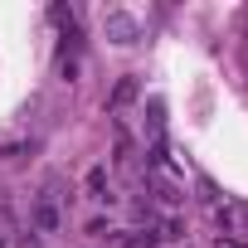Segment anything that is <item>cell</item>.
I'll list each match as a JSON object with an SVG mask.
<instances>
[{
    "mask_svg": "<svg viewBox=\"0 0 248 248\" xmlns=\"http://www.w3.org/2000/svg\"><path fill=\"white\" fill-rule=\"evenodd\" d=\"M63 175H49L39 185V195L30 200V229L34 233H59L63 229Z\"/></svg>",
    "mask_w": 248,
    "mask_h": 248,
    "instance_id": "obj_1",
    "label": "cell"
},
{
    "mask_svg": "<svg viewBox=\"0 0 248 248\" xmlns=\"http://www.w3.org/2000/svg\"><path fill=\"white\" fill-rule=\"evenodd\" d=\"M146 185L156 190V200H161V204H185V185H180L175 175H166V170H151V175H146Z\"/></svg>",
    "mask_w": 248,
    "mask_h": 248,
    "instance_id": "obj_2",
    "label": "cell"
},
{
    "mask_svg": "<svg viewBox=\"0 0 248 248\" xmlns=\"http://www.w3.org/2000/svg\"><path fill=\"white\" fill-rule=\"evenodd\" d=\"M137 93H141L137 73H127V78H117V88H112V97H107V112H127V107L137 102Z\"/></svg>",
    "mask_w": 248,
    "mask_h": 248,
    "instance_id": "obj_3",
    "label": "cell"
},
{
    "mask_svg": "<svg viewBox=\"0 0 248 248\" xmlns=\"http://www.w3.org/2000/svg\"><path fill=\"white\" fill-rule=\"evenodd\" d=\"M83 195H88V200H97V204H102V200H112V195H107V166H93V170L83 175Z\"/></svg>",
    "mask_w": 248,
    "mask_h": 248,
    "instance_id": "obj_4",
    "label": "cell"
},
{
    "mask_svg": "<svg viewBox=\"0 0 248 248\" xmlns=\"http://www.w3.org/2000/svg\"><path fill=\"white\" fill-rule=\"evenodd\" d=\"M107 34H117V44H132L137 39V20L132 15H107Z\"/></svg>",
    "mask_w": 248,
    "mask_h": 248,
    "instance_id": "obj_5",
    "label": "cell"
},
{
    "mask_svg": "<svg viewBox=\"0 0 248 248\" xmlns=\"http://www.w3.org/2000/svg\"><path fill=\"white\" fill-rule=\"evenodd\" d=\"M156 243H161L156 229H141V233H132V238H122V248H156Z\"/></svg>",
    "mask_w": 248,
    "mask_h": 248,
    "instance_id": "obj_6",
    "label": "cell"
},
{
    "mask_svg": "<svg viewBox=\"0 0 248 248\" xmlns=\"http://www.w3.org/2000/svg\"><path fill=\"white\" fill-rule=\"evenodd\" d=\"M132 151H137L132 137H127V132H117V166H132Z\"/></svg>",
    "mask_w": 248,
    "mask_h": 248,
    "instance_id": "obj_7",
    "label": "cell"
},
{
    "mask_svg": "<svg viewBox=\"0 0 248 248\" xmlns=\"http://www.w3.org/2000/svg\"><path fill=\"white\" fill-rule=\"evenodd\" d=\"M107 233H112L107 219H93V224H88V238H107Z\"/></svg>",
    "mask_w": 248,
    "mask_h": 248,
    "instance_id": "obj_8",
    "label": "cell"
},
{
    "mask_svg": "<svg viewBox=\"0 0 248 248\" xmlns=\"http://www.w3.org/2000/svg\"><path fill=\"white\" fill-rule=\"evenodd\" d=\"M15 248H39V238H20V243H15Z\"/></svg>",
    "mask_w": 248,
    "mask_h": 248,
    "instance_id": "obj_9",
    "label": "cell"
}]
</instances>
